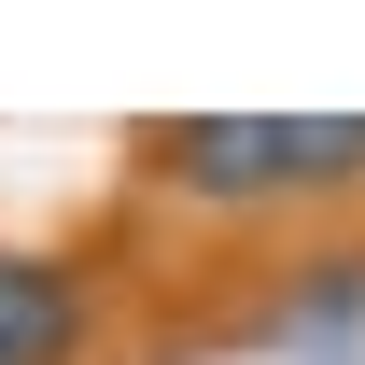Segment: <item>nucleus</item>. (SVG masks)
I'll return each instance as SVG.
<instances>
[{
  "instance_id": "f257e3e1",
  "label": "nucleus",
  "mask_w": 365,
  "mask_h": 365,
  "mask_svg": "<svg viewBox=\"0 0 365 365\" xmlns=\"http://www.w3.org/2000/svg\"><path fill=\"white\" fill-rule=\"evenodd\" d=\"M155 169L225 211L337 197V182H365V113H182V127H155Z\"/></svg>"
},
{
  "instance_id": "f03ea898",
  "label": "nucleus",
  "mask_w": 365,
  "mask_h": 365,
  "mask_svg": "<svg viewBox=\"0 0 365 365\" xmlns=\"http://www.w3.org/2000/svg\"><path fill=\"white\" fill-rule=\"evenodd\" d=\"M267 351L281 365H365V253H309L267 309Z\"/></svg>"
},
{
  "instance_id": "7ed1b4c3",
  "label": "nucleus",
  "mask_w": 365,
  "mask_h": 365,
  "mask_svg": "<svg viewBox=\"0 0 365 365\" xmlns=\"http://www.w3.org/2000/svg\"><path fill=\"white\" fill-rule=\"evenodd\" d=\"M85 351V281L56 253H0V365H71Z\"/></svg>"
}]
</instances>
